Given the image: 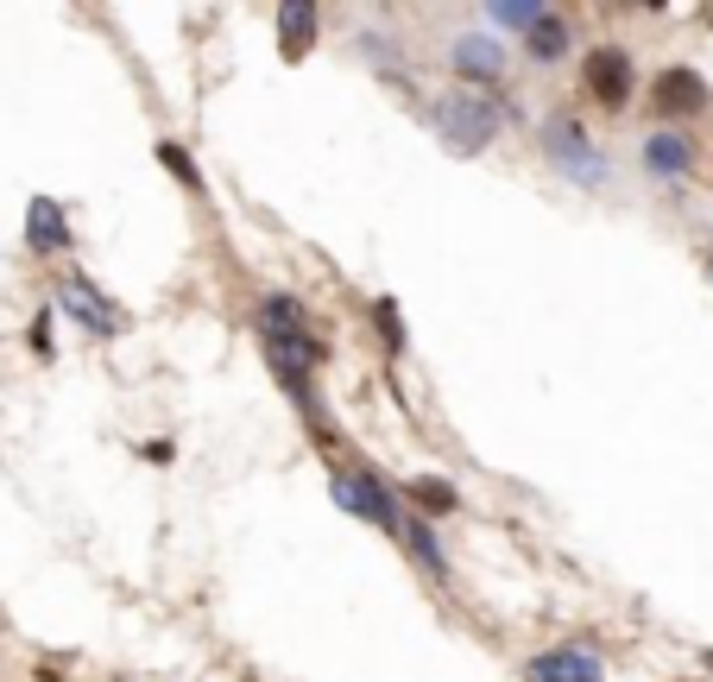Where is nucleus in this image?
Segmentation results:
<instances>
[{
    "mask_svg": "<svg viewBox=\"0 0 713 682\" xmlns=\"http://www.w3.org/2000/svg\"><path fill=\"white\" fill-rule=\"evenodd\" d=\"M58 310H70L82 323V329H96V335H108V329H120V316H115V304L89 285V278H70L58 291Z\"/></svg>",
    "mask_w": 713,
    "mask_h": 682,
    "instance_id": "8",
    "label": "nucleus"
},
{
    "mask_svg": "<svg viewBox=\"0 0 713 682\" xmlns=\"http://www.w3.org/2000/svg\"><path fill=\"white\" fill-rule=\"evenodd\" d=\"M309 329V316H304V304L290 291H271V297H259V335H304Z\"/></svg>",
    "mask_w": 713,
    "mask_h": 682,
    "instance_id": "12",
    "label": "nucleus"
},
{
    "mask_svg": "<svg viewBox=\"0 0 713 682\" xmlns=\"http://www.w3.org/2000/svg\"><path fill=\"white\" fill-rule=\"evenodd\" d=\"M405 500L417 506V518H448V512H462V493H455V481H443V474H410Z\"/></svg>",
    "mask_w": 713,
    "mask_h": 682,
    "instance_id": "11",
    "label": "nucleus"
},
{
    "mask_svg": "<svg viewBox=\"0 0 713 682\" xmlns=\"http://www.w3.org/2000/svg\"><path fill=\"white\" fill-rule=\"evenodd\" d=\"M524 682H600V651H594V644L537 651V658L524 663Z\"/></svg>",
    "mask_w": 713,
    "mask_h": 682,
    "instance_id": "5",
    "label": "nucleus"
},
{
    "mask_svg": "<svg viewBox=\"0 0 713 682\" xmlns=\"http://www.w3.org/2000/svg\"><path fill=\"white\" fill-rule=\"evenodd\" d=\"M543 152H549V165H556L562 177H575V184H606V158L594 152V139L581 134L575 120H549L543 127Z\"/></svg>",
    "mask_w": 713,
    "mask_h": 682,
    "instance_id": "3",
    "label": "nucleus"
},
{
    "mask_svg": "<svg viewBox=\"0 0 713 682\" xmlns=\"http://www.w3.org/2000/svg\"><path fill=\"white\" fill-rule=\"evenodd\" d=\"M309 45H316V7H309V0H285V7H278V58L304 63Z\"/></svg>",
    "mask_w": 713,
    "mask_h": 682,
    "instance_id": "9",
    "label": "nucleus"
},
{
    "mask_svg": "<svg viewBox=\"0 0 713 682\" xmlns=\"http://www.w3.org/2000/svg\"><path fill=\"white\" fill-rule=\"evenodd\" d=\"M158 165H165V171H171L177 184H184V190H202V171H196V158L184 152L177 139H158Z\"/></svg>",
    "mask_w": 713,
    "mask_h": 682,
    "instance_id": "17",
    "label": "nucleus"
},
{
    "mask_svg": "<svg viewBox=\"0 0 713 682\" xmlns=\"http://www.w3.org/2000/svg\"><path fill=\"white\" fill-rule=\"evenodd\" d=\"M581 89L600 101V108H625L632 101V58L618 51V45H600V51H587V63H581Z\"/></svg>",
    "mask_w": 713,
    "mask_h": 682,
    "instance_id": "4",
    "label": "nucleus"
},
{
    "mask_svg": "<svg viewBox=\"0 0 713 682\" xmlns=\"http://www.w3.org/2000/svg\"><path fill=\"white\" fill-rule=\"evenodd\" d=\"M493 20H499L505 32H518V39H524L537 20H549V7H537V0H499V7H493Z\"/></svg>",
    "mask_w": 713,
    "mask_h": 682,
    "instance_id": "16",
    "label": "nucleus"
},
{
    "mask_svg": "<svg viewBox=\"0 0 713 682\" xmlns=\"http://www.w3.org/2000/svg\"><path fill=\"white\" fill-rule=\"evenodd\" d=\"M512 115H518V108L499 101V96H467V89H455V96H443L436 108H429V127H436V139H443L448 152L474 158V152H486V146L499 139V127Z\"/></svg>",
    "mask_w": 713,
    "mask_h": 682,
    "instance_id": "1",
    "label": "nucleus"
},
{
    "mask_svg": "<svg viewBox=\"0 0 713 682\" xmlns=\"http://www.w3.org/2000/svg\"><path fill=\"white\" fill-rule=\"evenodd\" d=\"M644 165H651L656 177H682L694 165V146L682 134H651L644 139Z\"/></svg>",
    "mask_w": 713,
    "mask_h": 682,
    "instance_id": "13",
    "label": "nucleus"
},
{
    "mask_svg": "<svg viewBox=\"0 0 713 682\" xmlns=\"http://www.w3.org/2000/svg\"><path fill=\"white\" fill-rule=\"evenodd\" d=\"M32 348H39V354H51V310H39V316H32Z\"/></svg>",
    "mask_w": 713,
    "mask_h": 682,
    "instance_id": "19",
    "label": "nucleus"
},
{
    "mask_svg": "<svg viewBox=\"0 0 713 682\" xmlns=\"http://www.w3.org/2000/svg\"><path fill=\"white\" fill-rule=\"evenodd\" d=\"M0 625H7V620H0Z\"/></svg>",
    "mask_w": 713,
    "mask_h": 682,
    "instance_id": "20",
    "label": "nucleus"
},
{
    "mask_svg": "<svg viewBox=\"0 0 713 682\" xmlns=\"http://www.w3.org/2000/svg\"><path fill=\"white\" fill-rule=\"evenodd\" d=\"M373 323H379V335H386V354H405V323H398V297H373Z\"/></svg>",
    "mask_w": 713,
    "mask_h": 682,
    "instance_id": "18",
    "label": "nucleus"
},
{
    "mask_svg": "<svg viewBox=\"0 0 713 682\" xmlns=\"http://www.w3.org/2000/svg\"><path fill=\"white\" fill-rule=\"evenodd\" d=\"M524 51H531L537 63H556L562 51H568V26H562L556 13H549V20H537L531 32H524Z\"/></svg>",
    "mask_w": 713,
    "mask_h": 682,
    "instance_id": "14",
    "label": "nucleus"
},
{
    "mask_svg": "<svg viewBox=\"0 0 713 682\" xmlns=\"http://www.w3.org/2000/svg\"><path fill=\"white\" fill-rule=\"evenodd\" d=\"M328 493H335V506H341L347 518H367V525H379V531H405L398 493H392V487H386V481H379L373 468H335Z\"/></svg>",
    "mask_w": 713,
    "mask_h": 682,
    "instance_id": "2",
    "label": "nucleus"
},
{
    "mask_svg": "<svg viewBox=\"0 0 713 682\" xmlns=\"http://www.w3.org/2000/svg\"><path fill=\"white\" fill-rule=\"evenodd\" d=\"M707 108V82H701V70H689V63H675V70H663L656 77V115H701Z\"/></svg>",
    "mask_w": 713,
    "mask_h": 682,
    "instance_id": "6",
    "label": "nucleus"
},
{
    "mask_svg": "<svg viewBox=\"0 0 713 682\" xmlns=\"http://www.w3.org/2000/svg\"><path fill=\"white\" fill-rule=\"evenodd\" d=\"M405 544H410V556H417V563H424L436 582H448V556H443V544L429 537V525L417 518V512H410V525H405Z\"/></svg>",
    "mask_w": 713,
    "mask_h": 682,
    "instance_id": "15",
    "label": "nucleus"
},
{
    "mask_svg": "<svg viewBox=\"0 0 713 682\" xmlns=\"http://www.w3.org/2000/svg\"><path fill=\"white\" fill-rule=\"evenodd\" d=\"M455 70L467 82H493L505 70V45L486 39V32H467V39H455Z\"/></svg>",
    "mask_w": 713,
    "mask_h": 682,
    "instance_id": "10",
    "label": "nucleus"
},
{
    "mask_svg": "<svg viewBox=\"0 0 713 682\" xmlns=\"http://www.w3.org/2000/svg\"><path fill=\"white\" fill-rule=\"evenodd\" d=\"M26 247L32 254H70V221L51 196H32L26 202Z\"/></svg>",
    "mask_w": 713,
    "mask_h": 682,
    "instance_id": "7",
    "label": "nucleus"
}]
</instances>
